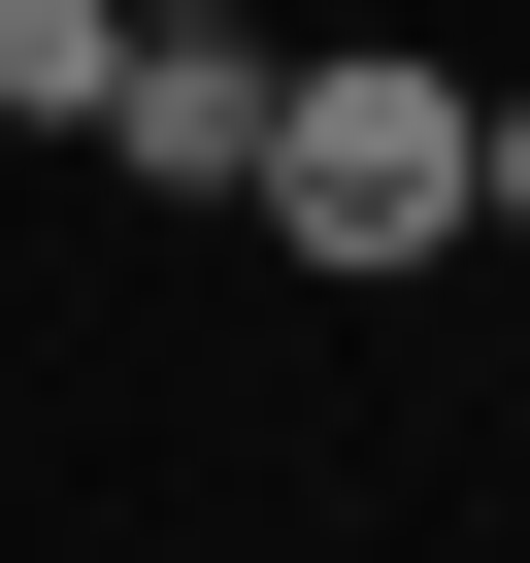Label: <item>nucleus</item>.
<instances>
[{
    "mask_svg": "<svg viewBox=\"0 0 530 563\" xmlns=\"http://www.w3.org/2000/svg\"><path fill=\"white\" fill-rule=\"evenodd\" d=\"M265 265H464V67H265Z\"/></svg>",
    "mask_w": 530,
    "mask_h": 563,
    "instance_id": "1",
    "label": "nucleus"
},
{
    "mask_svg": "<svg viewBox=\"0 0 530 563\" xmlns=\"http://www.w3.org/2000/svg\"><path fill=\"white\" fill-rule=\"evenodd\" d=\"M100 166H133V199H232V166H265V34H133V67H100Z\"/></svg>",
    "mask_w": 530,
    "mask_h": 563,
    "instance_id": "2",
    "label": "nucleus"
},
{
    "mask_svg": "<svg viewBox=\"0 0 530 563\" xmlns=\"http://www.w3.org/2000/svg\"><path fill=\"white\" fill-rule=\"evenodd\" d=\"M100 67H133V0H0V133H100Z\"/></svg>",
    "mask_w": 530,
    "mask_h": 563,
    "instance_id": "3",
    "label": "nucleus"
},
{
    "mask_svg": "<svg viewBox=\"0 0 530 563\" xmlns=\"http://www.w3.org/2000/svg\"><path fill=\"white\" fill-rule=\"evenodd\" d=\"M464 232H530V67H497V100H464Z\"/></svg>",
    "mask_w": 530,
    "mask_h": 563,
    "instance_id": "4",
    "label": "nucleus"
},
{
    "mask_svg": "<svg viewBox=\"0 0 530 563\" xmlns=\"http://www.w3.org/2000/svg\"><path fill=\"white\" fill-rule=\"evenodd\" d=\"M133 34H265V0H133Z\"/></svg>",
    "mask_w": 530,
    "mask_h": 563,
    "instance_id": "5",
    "label": "nucleus"
}]
</instances>
